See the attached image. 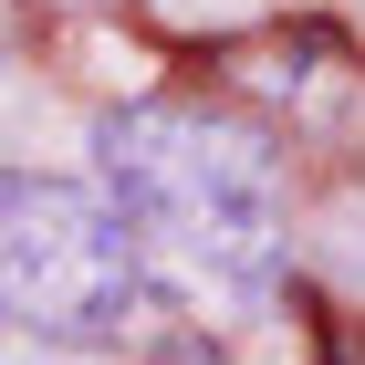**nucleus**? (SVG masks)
Listing matches in <instances>:
<instances>
[{
  "label": "nucleus",
  "mask_w": 365,
  "mask_h": 365,
  "mask_svg": "<svg viewBox=\"0 0 365 365\" xmlns=\"http://www.w3.org/2000/svg\"><path fill=\"white\" fill-rule=\"evenodd\" d=\"M94 188L146 261V292L178 303H261L282 282V178L272 146L209 105H115L94 115Z\"/></svg>",
  "instance_id": "obj_1"
},
{
  "label": "nucleus",
  "mask_w": 365,
  "mask_h": 365,
  "mask_svg": "<svg viewBox=\"0 0 365 365\" xmlns=\"http://www.w3.org/2000/svg\"><path fill=\"white\" fill-rule=\"evenodd\" d=\"M146 313V261L105 188L84 178H0V324L63 355H105Z\"/></svg>",
  "instance_id": "obj_2"
},
{
  "label": "nucleus",
  "mask_w": 365,
  "mask_h": 365,
  "mask_svg": "<svg viewBox=\"0 0 365 365\" xmlns=\"http://www.w3.org/2000/svg\"><path fill=\"white\" fill-rule=\"evenodd\" d=\"M157 365H230V355H220V344H209V334H188V344H168V355H157Z\"/></svg>",
  "instance_id": "obj_3"
}]
</instances>
